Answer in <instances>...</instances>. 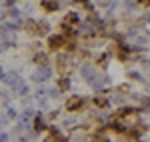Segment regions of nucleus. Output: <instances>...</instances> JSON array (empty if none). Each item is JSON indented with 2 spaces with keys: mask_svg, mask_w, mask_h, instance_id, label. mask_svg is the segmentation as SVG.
<instances>
[{
  "mask_svg": "<svg viewBox=\"0 0 150 142\" xmlns=\"http://www.w3.org/2000/svg\"><path fill=\"white\" fill-rule=\"evenodd\" d=\"M12 140V134L6 130H0V142H10Z\"/></svg>",
  "mask_w": 150,
  "mask_h": 142,
  "instance_id": "aec40b11",
  "label": "nucleus"
},
{
  "mask_svg": "<svg viewBox=\"0 0 150 142\" xmlns=\"http://www.w3.org/2000/svg\"><path fill=\"white\" fill-rule=\"evenodd\" d=\"M42 142H68V134H64V130L56 124H48Z\"/></svg>",
  "mask_w": 150,
  "mask_h": 142,
  "instance_id": "423d86ee",
  "label": "nucleus"
},
{
  "mask_svg": "<svg viewBox=\"0 0 150 142\" xmlns=\"http://www.w3.org/2000/svg\"><path fill=\"white\" fill-rule=\"evenodd\" d=\"M90 106H94L96 110H110V98L104 92H94V96L90 98Z\"/></svg>",
  "mask_w": 150,
  "mask_h": 142,
  "instance_id": "6e6552de",
  "label": "nucleus"
},
{
  "mask_svg": "<svg viewBox=\"0 0 150 142\" xmlns=\"http://www.w3.org/2000/svg\"><path fill=\"white\" fill-rule=\"evenodd\" d=\"M40 8L44 14H52V12L60 10V2L58 0H40Z\"/></svg>",
  "mask_w": 150,
  "mask_h": 142,
  "instance_id": "f8f14e48",
  "label": "nucleus"
},
{
  "mask_svg": "<svg viewBox=\"0 0 150 142\" xmlns=\"http://www.w3.org/2000/svg\"><path fill=\"white\" fill-rule=\"evenodd\" d=\"M54 66L52 64H44V66H36L34 70L30 72V80H32V84H46L52 76H54Z\"/></svg>",
  "mask_w": 150,
  "mask_h": 142,
  "instance_id": "20e7f679",
  "label": "nucleus"
},
{
  "mask_svg": "<svg viewBox=\"0 0 150 142\" xmlns=\"http://www.w3.org/2000/svg\"><path fill=\"white\" fill-rule=\"evenodd\" d=\"M6 116L10 118V122H16V120L20 118V110H18V108H14L10 104V106H6Z\"/></svg>",
  "mask_w": 150,
  "mask_h": 142,
  "instance_id": "4468645a",
  "label": "nucleus"
},
{
  "mask_svg": "<svg viewBox=\"0 0 150 142\" xmlns=\"http://www.w3.org/2000/svg\"><path fill=\"white\" fill-rule=\"evenodd\" d=\"M146 22H148V24H150V16H148V18H146Z\"/></svg>",
  "mask_w": 150,
  "mask_h": 142,
  "instance_id": "5701e85b",
  "label": "nucleus"
},
{
  "mask_svg": "<svg viewBox=\"0 0 150 142\" xmlns=\"http://www.w3.org/2000/svg\"><path fill=\"white\" fill-rule=\"evenodd\" d=\"M16 96H18V98H28V96H30V86H28V84H24L22 88L16 92Z\"/></svg>",
  "mask_w": 150,
  "mask_h": 142,
  "instance_id": "6ab92c4d",
  "label": "nucleus"
},
{
  "mask_svg": "<svg viewBox=\"0 0 150 142\" xmlns=\"http://www.w3.org/2000/svg\"><path fill=\"white\" fill-rule=\"evenodd\" d=\"M0 74H4V68H2V64H0Z\"/></svg>",
  "mask_w": 150,
  "mask_h": 142,
  "instance_id": "4be33fe9",
  "label": "nucleus"
},
{
  "mask_svg": "<svg viewBox=\"0 0 150 142\" xmlns=\"http://www.w3.org/2000/svg\"><path fill=\"white\" fill-rule=\"evenodd\" d=\"M82 22V16H80V12H76V10H68L66 14H64V18H62V22L60 24H66V26H70V28H78Z\"/></svg>",
  "mask_w": 150,
  "mask_h": 142,
  "instance_id": "1a4fd4ad",
  "label": "nucleus"
},
{
  "mask_svg": "<svg viewBox=\"0 0 150 142\" xmlns=\"http://www.w3.org/2000/svg\"><path fill=\"white\" fill-rule=\"evenodd\" d=\"M60 116H62V110H60V108H54V110H50L46 114V120L48 122H54V120H58Z\"/></svg>",
  "mask_w": 150,
  "mask_h": 142,
  "instance_id": "a211bd4d",
  "label": "nucleus"
},
{
  "mask_svg": "<svg viewBox=\"0 0 150 142\" xmlns=\"http://www.w3.org/2000/svg\"><path fill=\"white\" fill-rule=\"evenodd\" d=\"M44 96H46V86H44V84H40L34 92H32V100H40V98H44Z\"/></svg>",
  "mask_w": 150,
  "mask_h": 142,
  "instance_id": "dca6fc26",
  "label": "nucleus"
},
{
  "mask_svg": "<svg viewBox=\"0 0 150 142\" xmlns=\"http://www.w3.org/2000/svg\"><path fill=\"white\" fill-rule=\"evenodd\" d=\"M136 4H138V6H146V8H150V0H136Z\"/></svg>",
  "mask_w": 150,
  "mask_h": 142,
  "instance_id": "412c9836",
  "label": "nucleus"
},
{
  "mask_svg": "<svg viewBox=\"0 0 150 142\" xmlns=\"http://www.w3.org/2000/svg\"><path fill=\"white\" fill-rule=\"evenodd\" d=\"M90 104V100L86 98V96H82V94H72L68 96L66 100H64V112L66 114H80V112H84L86 110V106Z\"/></svg>",
  "mask_w": 150,
  "mask_h": 142,
  "instance_id": "7ed1b4c3",
  "label": "nucleus"
},
{
  "mask_svg": "<svg viewBox=\"0 0 150 142\" xmlns=\"http://www.w3.org/2000/svg\"><path fill=\"white\" fill-rule=\"evenodd\" d=\"M30 62L34 64V66H44V64H50V52L48 50H38L32 54V58Z\"/></svg>",
  "mask_w": 150,
  "mask_h": 142,
  "instance_id": "9d476101",
  "label": "nucleus"
},
{
  "mask_svg": "<svg viewBox=\"0 0 150 142\" xmlns=\"http://www.w3.org/2000/svg\"><path fill=\"white\" fill-rule=\"evenodd\" d=\"M56 86H58V90H60L62 94H64V92H70V90H72V78H70L68 74H58Z\"/></svg>",
  "mask_w": 150,
  "mask_h": 142,
  "instance_id": "9b49d317",
  "label": "nucleus"
},
{
  "mask_svg": "<svg viewBox=\"0 0 150 142\" xmlns=\"http://www.w3.org/2000/svg\"><path fill=\"white\" fill-rule=\"evenodd\" d=\"M0 104H2V106H10L12 104V92L2 90V92H0Z\"/></svg>",
  "mask_w": 150,
  "mask_h": 142,
  "instance_id": "2eb2a0df",
  "label": "nucleus"
},
{
  "mask_svg": "<svg viewBox=\"0 0 150 142\" xmlns=\"http://www.w3.org/2000/svg\"><path fill=\"white\" fill-rule=\"evenodd\" d=\"M48 122L46 120V114L42 112V110H38L34 116H32V122H30V130L32 132H36V134H44L46 132V128H48Z\"/></svg>",
  "mask_w": 150,
  "mask_h": 142,
  "instance_id": "0eeeda50",
  "label": "nucleus"
},
{
  "mask_svg": "<svg viewBox=\"0 0 150 142\" xmlns=\"http://www.w3.org/2000/svg\"><path fill=\"white\" fill-rule=\"evenodd\" d=\"M22 30L32 38H46L50 34V24L46 20H38V18H26L22 24Z\"/></svg>",
  "mask_w": 150,
  "mask_h": 142,
  "instance_id": "f257e3e1",
  "label": "nucleus"
},
{
  "mask_svg": "<svg viewBox=\"0 0 150 142\" xmlns=\"http://www.w3.org/2000/svg\"><path fill=\"white\" fill-rule=\"evenodd\" d=\"M76 62H74V54H68V52H56V58H54V70L58 74H72L76 70Z\"/></svg>",
  "mask_w": 150,
  "mask_h": 142,
  "instance_id": "f03ea898",
  "label": "nucleus"
},
{
  "mask_svg": "<svg viewBox=\"0 0 150 142\" xmlns=\"http://www.w3.org/2000/svg\"><path fill=\"white\" fill-rule=\"evenodd\" d=\"M62 92L58 90V86H46V98L48 100H60Z\"/></svg>",
  "mask_w": 150,
  "mask_h": 142,
  "instance_id": "ddd939ff",
  "label": "nucleus"
},
{
  "mask_svg": "<svg viewBox=\"0 0 150 142\" xmlns=\"http://www.w3.org/2000/svg\"><path fill=\"white\" fill-rule=\"evenodd\" d=\"M128 80H134V82H144V76L140 74L138 70H128Z\"/></svg>",
  "mask_w": 150,
  "mask_h": 142,
  "instance_id": "f3484780",
  "label": "nucleus"
},
{
  "mask_svg": "<svg viewBox=\"0 0 150 142\" xmlns=\"http://www.w3.org/2000/svg\"><path fill=\"white\" fill-rule=\"evenodd\" d=\"M64 44H66V38L60 32H50L46 36V40H44V46H46L48 52H62Z\"/></svg>",
  "mask_w": 150,
  "mask_h": 142,
  "instance_id": "39448f33",
  "label": "nucleus"
}]
</instances>
